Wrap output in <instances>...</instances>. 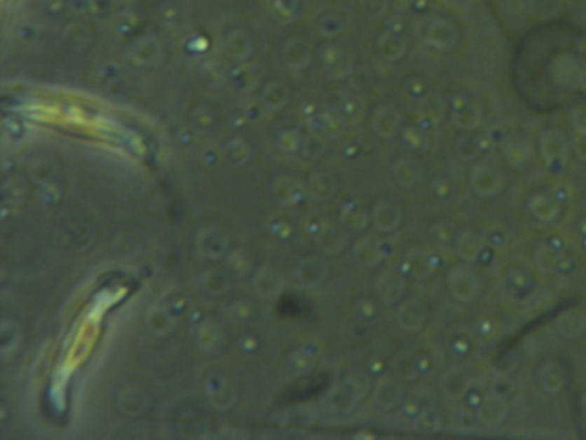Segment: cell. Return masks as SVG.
Listing matches in <instances>:
<instances>
[{
	"mask_svg": "<svg viewBox=\"0 0 586 440\" xmlns=\"http://www.w3.org/2000/svg\"><path fill=\"white\" fill-rule=\"evenodd\" d=\"M447 286L452 298L461 303H471L479 293V282L468 268H454L447 277Z\"/></svg>",
	"mask_w": 586,
	"mask_h": 440,
	"instance_id": "1",
	"label": "cell"
},
{
	"mask_svg": "<svg viewBox=\"0 0 586 440\" xmlns=\"http://www.w3.org/2000/svg\"><path fill=\"white\" fill-rule=\"evenodd\" d=\"M471 186H473L475 193L483 198H490L496 196L502 189V176L500 172L490 164H478L471 170Z\"/></svg>",
	"mask_w": 586,
	"mask_h": 440,
	"instance_id": "2",
	"label": "cell"
},
{
	"mask_svg": "<svg viewBox=\"0 0 586 440\" xmlns=\"http://www.w3.org/2000/svg\"><path fill=\"white\" fill-rule=\"evenodd\" d=\"M477 416L479 423H483L485 427L500 425L507 416V397L496 392H489L482 397V401L477 406Z\"/></svg>",
	"mask_w": 586,
	"mask_h": 440,
	"instance_id": "3",
	"label": "cell"
},
{
	"mask_svg": "<svg viewBox=\"0 0 586 440\" xmlns=\"http://www.w3.org/2000/svg\"><path fill=\"white\" fill-rule=\"evenodd\" d=\"M542 158L554 172H561L568 164V146L557 132H547L542 139Z\"/></svg>",
	"mask_w": 586,
	"mask_h": 440,
	"instance_id": "4",
	"label": "cell"
},
{
	"mask_svg": "<svg viewBox=\"0 0 586 440\" xmlns=\"http://www.w3.org/2000/svg\"><path fill=\"white\" fill-rule=\"evenodd\" d=\"M208 403L215 409H229L236 403V394L229 382L220 375H212L205 382Z\"/></svg>",
	"mask_w": 586,
	"mask_h": 440,
	"instance_id": "5",
	"label": "cell"
},
{
	"mask_svg": "<svg viewBox=\"0 0 586 440\" xmlns=\"http://www.w3.org/2000/svg\"><path fill=\"white\" fill-rule=\"evenodd\" d=\"M372 219L376 229L382 231V233H392V231L397 229L399 224H401V207L395 202H392V200H382V202L376 203L375 208H373Z\"/></svg>",
	"mask_w": 586,
	"mask_h": 440,
	"instance_id": "6",
	"label": "cell"
},
{
	"mask_svg": "<svg viewBox=\"0 0 586 440\" xmlns=\"http://www.w3.org/2000/svg\"><path fill=\"white\" fill-rule=\"evenodd\" d=\"M397 324L408 332H418L425 325L426 310L420 299H408L397 308Z\"/></svg>",
	"mask_w": 586,
	"mask_h": 440,
	"instance_id": "7",
	"label": "cell"
},
{
	"mask_svg": "<svg viewBox=\"0 0 586 440\" xmlns=\"http://www.w3.org/2000/svg\"><path fill=\"white\" fill-rule=\"evenodd\" d=\"M327 277V265L318 258H304L294 268V279L299 286L317 287Z\"/></svg>",
	"mask_w": 586,
	"mask_h": 440,
	"instance_id": "8",
	"label": "cell"
},
{
	"mask_svg": "<svg viewBox=\"0 0 586 440\" xmlns=\"http://www.w3.org/2000/svg\"><path fill=\"white\" fill-rule=\"evenodd\" d=\"M439 265V256L430 252H420V249H416V252L409 253L408 258L404 260V263H402V268H404V274L418 277V279H425V277L432 274Z\"/></svg>",
	"mask_w": 586,
	"mask_h": 440,
	"instance_id": "9",
	"label": "cell"
},
{
	"mask_svg": "<svg viewBox=\"0 0 586 440\" xmlns=\"http://www.w3.org/2000/svg\"><path fill=\"white\" fill-rule=\"evenodd\" d=\"M196 246L205 258L219 260L227 253V239L220 231L205 229L198 234Z\"/></svg>",
	"mask_w": 586,
	"mask_h": 440,
	"instance_id": "10",
	"label": "cell"
},
{
	"mask_svg": "<svg viewBox=\"0 0 586 440\" xmlns=\"http://www.w3.org/2000/svg\"><path fill=\"white\" fill-rule=\"evenodd\" d=\"M253 287L254 293L260 296V298L272 299L275 298V296H279L280 291H282L284 279L277 270L265 267L261 268V270H258V274L254 275Z\"/></svg>",
	"mask_w": 586,
	"mask_h": 440,
	"instance_id": "11",
	"label": "cell"
},
{
	"mask_svg": "<svg viewBox=\"0 0 586 440\" xmlns=\"http://www.w3.org/2000/svg\"><path fill=\"white\" fill-rule=\"evenodd\" d=\"M389 249L383 241L376 238H364L355 246V258L361 265L373 267L387 256Z\"/></svg>",
	"mask_w": 586,
	"mask_h": 440,
	"instance_id": "12",
	"label": "cell"
},
{
	"mask_svg": "<svg viewBox=\"0 0 586 440\" xmlns=\"http://www.w3.org/2000/svg\"><path fill=\"white\" fill-rule=\"evenodd\" d=\"M376 293L387 303H397L404 294V279L402 274L394 270H383L376 279Z\"/></svg>",
	"mask_w": 586,
	"mask_h": 440,
	"instance_id": "13",
	"label": "cell"
},
{
	"mask_svg": "<svg viewBox=\"0 0 586 440\" xmlns=\"http://www.w3.org/2000/svg\"><path fill=\"white\" fill-rule=\"evenodd\" d=\"M273 196L282 205L292 207V205L299 203L303 200L304 186L296 177H280L273 184Z\"/></svg>",
	"mask_w": 586,
	"mask_h": 440,
	"instance_id": "14",
	"label": "cell"
},
{
	"mask_svg": "<svg viewBox=\"0 0 586 440\" xmlns=\"http://www.w3.org/2000/svg\"><path fill=\"white\" fill-rule=\"evenodd\" d=\"M483 249H485V242L479 234L473 231H464L456 238V252L458 255L466 261H475L482 256Z\"/></svg>",
	"mask_w": 586,
	"mask_h": 440,
	"instance_id": "15",
	"label": "cell"
},
{
	"mask_svg": "<svg viewBox=\"0 0 586 440\" xmlns=\"http://www.w3.org/2000/svg\"><path fill=\"white\" fill-rule=\"evenodd\" d=\"M317 242L323 253H329V255L339 253L346 245L344 231L332 224H323L317 231Z\"/></svg>",
	"mask_w": 586,
	"mask_h": 440,
	"instance_id": "16",
	"label": "cell"
},
{
	"mask_svg": "<svg viewBox=\"0 0 586 440\" xmlns=\"http://www.w3.org/2000/svg\"><path fill=\"white\" fill-rule=\"evenodd\" d=\"M538 380L543 390L549 394H557L566 384V373L557 362H547L540 368Z\"/></svg>",
	"mask_w": 586,
	"mask_h": 440,
	"instance_id": "17",
	"label": "cell"
},
{
	"mask_svg": "<svg viewBox=\"0 0 586 440\" xmlns=\"http://www.w3.org/2000/svg\"><path fill=\"white\" fill-rule=\"evenodd\" d=\"M148 404H150V397L146 396L144 390L136 389V387H128L119 396V408L129 416L142 415Z\"/></svg>",
	"mask_w": 586,
	"mask_h": 440,
	"instance_id": "18",
	"label": "cell"
},
{
	"mask_svg": "<svg viewBox=\"0 0 586 440\" xmlns=\"http://www.w3.org/2000/svg\"><path fill=\"white\" fill-rule=\"evenodd\" d=\"M557 330L568 339L580 337L586 330V312L585 310H571L562 313L557 320Z\"/></svg>",
	"mask_w": 586,
	"mask_h": 440,
	"instance_id": "19",
	"label": "cell"
},
{
	"mask_svg": "<svg viewBox=\"0 0 586 440\" xmlns=\"http://www.w3.org/2000/svg\"><path fill=\"white\" fill-rule=\"evenodd\" d=\"M528 208H530L531 214L538 220H542V222H552V220L559 215L561 205L555 202L554 196L536 193V195H533L530 198Z\"/></svg>",
	"mask_w": 586,
	"mask_h": 440,
	"instance_id": "20",
	"label": "cell"
},
{
	"mask_svg": "<svg viewBox=\"0 0 586 440\" xmlns=\"http://www.w3.org/2000/svg\"><path fill=\"white\" fill-rule=\"evenodd\" d=\"M562 260H564V255L554 245H547L545 242V245H540L535 249V263L540 272L552 274V272L559 270Z\"/></svg>",
	"mask_w": 586,
	"mask_h": 440,
	"instance_id": "21",
	"label": "cell"
},
{
	"mask_svg": "<svg viewBox=\"0 0 586 440\" xmlns=\"http://www.w3.org/2000/svg\"><path fill=\"white\" fill-rule=\"evenodd\" d=\"M471 387V377L466 371H452L444 378L442 389L449 399H461Z\"/></svg>",
	"mask_w": 586,
	"mask_h": 440,
	"instance_id": "22",
	"label": "cell"
},
{
	"mask_svg": "<svg viewBox=\"0 0 586 440\" xmlns=\"http://www.w3.org/2000/svg\"><path fill=\"white\" fill-rule=\"evenodd\" d=\"M401 389L390 378H383L375 389V403L382 409H392L401 403Z\"/></svg>",
	"mask_w": 586,
	"mask_h": 440,
	"instance_id": "23",
	"label": "cell"
},
{
	"mask_svg": "<svg viewBox=\"0 0 586 440\" xmlns=\"http://www.w3.org/2000/svg\"><path fill=\"white\" fill-rule=\"evenodd\" d=\"M531 146L523 139H516V142L507 143L504 148V158L507 165L515 167V169H523L531 160Z\"/></svg>",
	"mask_w": 586,
	"mask_h": 440,
	"instance_id": "24",
	"label": "cell"
},
{
	"mask_svg": "<svg viewBox=\"0 0 586 440\" xmlns=\"http://www.w3.org/2000/svg\"><path fill=\"white\" fill-rule=\"evenodd\" d=\"M394 177L399 184L409 188V186L416 184L421 177L420 165L409 158H401L394 164Z\"/></svg>",
	"mask_w": 586,
	"mask_h": 440,
	"instance_id": "25",
	"label": "cell"
},
{
	"mask_svg": "<svg viewBox=\"0 0 586 440\" xmlns=\"http://www.w3.org/2000/svg\"><path fill=\"white\" fill-rule=\"evenodd\" d=\"M201 286H203V289L207 291V293L219 296V294H224L227 289H229L231 279L226 272L213 268V270L205 272L203 277H201Z\"/></svg>",
	"mask_w": 586,
	"mask_h": 440,
	"instance_id": "26",
	"label": "cell"
},
{
	"mask_svg": "<svg viewBox=\"0 0 586 440\" xmlns=\"http://www.w3.org/2000/svg\"><path fill=\"white\" fill-rule=\"evenodd\" d=\"M195 339H196L198 348L210 352L213 351V349L219 348V343H220L219 327H217L215 324H212V322H203V324L196 329Z\"/></svg>",
	"mask_w": 586,
	"mask_h": 440,
	"instance_id": "27",
	"label": "cell"
},
{
	"mask_svg": "<svg viewBox=\"0 0 586 440\" xmlns=\"http://www.w3.org/2000/svg\"><path fill=\"white\" fill-rule=\"evenodd\" d=\"M531 277L528 272L524 270H511L507 274V279H505V286H507V291L515 298H521V296H526L531 289Z\"/></svg>",
	"mask_w": 586,
	"mask_h": 440,
	"instance_id": "28",
	"label": "cell"
},
{
	"mask_svg": "<svg viewBox=\"0 0 586 440\" xmlns=\"http://www.w3.org/2000/svg\"><path fill=\"white\" fill-rule=\"evenodd\" d=\"M146 322L148 327L154 330L155 334H167L174 329V317L170 315V312H167L165 308H160V306L148 313Z\"/></svg>",
	"mask_w": 586,
	"mask_h": 440,
	"instance_id": "29",
	"label": "cell"
},
{
	"mask_svg": "<svg viewBox=\"0 0 586 440\" xmlns=\"http://www.w3.org/2000/svg\"><path fill=\"white\" fill-rule=\"evenodd\" d=\"M342 220L351 231H363L368 226V215L356 205H348L342 210Z\"/></svg>",
	"mask_w": 586,
	"mask_h": 440,
	"instance_id": "30",
	"label": "cell"
},
{
	"mask_svg": "<svg viewBox=\"0 0 586 440\" xmlns=\"http://www.w3.org/2000/svg\"><path fill=\"white\" fill-rule=\"evenodd\" d=\"M397 116H395L394 112H390V110H382V112L376 114L375 117V129L379 135L386 136V138H389L395 132V129H397Z\"/></svg>",
	"mask_w": 586,
	"mask_h": 440,
	"instance_id": "31",
	"label": "cell"
},
{
	"mask_svg": "<svg viewBox=\"0 0 586 440\" xmlns=\"http://www.w3.org/2000/svg\"><path fill=\"white\" fill-rule=\"evenodd\" d=\"M310 191L313 193L315 198L318 200H329L330 196L334 195V183L330 177L322 176H313L310 181Z\"/></svg>",
	"mask_w": 586,
	"mask_h": 440,
	"instance_id": "32",
	"label": "cell"
},
{
	"mask_svg": "<svg viewBox=\"0 0 586 440\" xmlns=\"http://www.w3.org/2000/svg\"><path fill=\"white\" fill-rule=\"evenodd\" d=\"M18 327L14 324H9V322H4L2 330H0V341H2V355L7 356L9 351H13L18 344Z\"/></svg>",
	"mask_w": 586,
	"mask_h": 440,
	"instance_id": "33",
	"label": "cell"
},
{
	"mask_svg": "<svg viewBox=\"0 0 586 440\" xmlns=\"http://www.w3.org/2000/svg\"><path fill=\"white\" fill-rule=\"evenodd\" d=\"M227 267L234 275L245 277L250 272V258L245 252H234L227 258Z\"/></svg>",
	"mask_w": 586,
	"mask_h": 440,
	"instance_id": "34",
	"label": "cell"
},
{
	"mask_svg": "<svg viewBox=\"0 0 586 440\" xmlns=\"http://www.w3.org/2000/svg\"><path fill=\"white\" fill-rule=\"evenodd\" d=\"M251 313H253V310H251L250 303L246 301H236L227 308V315L236 324H246L251 318Z\"/></svg>",
	"mask_w": 586,
	"mask_h": 440,
	"instance_id": "35",
	"label": "cell"
},
{
	"mask_svg": "<svg viewBox=\"0 0 586 440\" xmlns=\"http://www.w3.org/2000/svg\"><path fill=\"white\" fill-rule=\"evenodd\" d=\"M454 121L459 128L473 129L478 124L479 116L477 110H473V109H459V110H456Z\"/></svg>",
	"mask_w": 586,
	"mask_h": 440,
	"instance_id": "36",
	"label": "cell"
},
{
	"mask_svg": "<svg viewBox=\"0 0 586 440\" xmlns=\"http://www.w3.org/2000/svg\"><path fill=\"white\" fill-rule=\"evenodd\" d=\"M482 151V148H479V143L478 139H471V138H464L461 142L458 143V155L459 158H463V160L470 162L473 160L475 157Z\"/></svg>",
	"mask_w": 586,
	"mask_h": 440,
	"instance_id": "37",
	"label": "cell"
},
{
	"mask_svg": "<svg viewBox=\"0 0 586 440\" xmlns=\"http://www.w3.org/2000/svg\"><path fill=\"white\" fill-rule=\"evenodd\" d=\"M432 191L437 200H440V202H447V200L452 196V193H454V188H452V183L449 179H445V177H437V179L432 183Z\"/></svg>",
	"mask_w": 586,
	"mask_h": 440,
	"instance_id": "38",
	"label": "cell"
},
{
	"mask_svg": "<svg viewBox=\"0 0 586 440\" xmlns=\"http://www.w3.org/2000/svg\"><path fill=\"white\" fill-rule=\"evenodd\" d=\"M229 155H231V160L234 162V164L243 165L250 158L251 151L243 142H232L229 145Z\"/></svg>",
	"mask_w": 586,
	"mask_h": 440,
	"instance_id": "39",
	"label": "cell"
},
{
	"mask_svg": "<svg viewBox=\"0 0 586 440\" xmlns=\"http://www.w3.org/2000/svg\"><path fill=\"white\" fill-rule=\"evenodd\" d=\"M404 143L408 145V148H411V150H421V148H423L425 138L418 129L409 128L408 131L404 132Z\"/></svg>",
	"mask_w": 586,
	"mask_h": 440,
	"instance_id": "40",
	"label": "cell"
},
{
	"mask_svg": "<svg viewBox=\"0 0 586 440\" xmlns=\"http://www.w3.org/2000/svg\"><path fill=\"white\" fill-rule=\"evenodd\" d=\"M418 420H420V425L425 430H439L440 418L435 411H421Z\"/></svg>",
	"mask_w": 586,
	"mask_h": 440,
	"instance_id": "41",
	"label": "cell"
},
{
	"mask_svg": "<svg viewBox=\"0 0 586 440\" xmlns=\"http://www.w3.org/2000/svg\"><path fill=\"white\" fill-rule=\"evenodd\" d=\"M356 310L360 318H363V320H373L376 317V305L370 299H363V301L357 303Z\"/></svg>",
	"mask_w": 586,
	"mask_h": 440,
	"instance_id": "42",
	"label": "cell"
},
{
	"mask_svg": "<svg viewBox=\"0 0 586 440\" xmlns=\"http://www.w3.org/2000/svg\"><path fill=\"white\" fill-rule=\"evenodd\" d=\"M475 330H477V334L482 339H486V337H490L493 334V322L486 317L478 318V320L475 322Z\"/></svg>",
	"mask_w": 586,
	"mask_h": 440,
	"instance_id": "43",
	"label": "cell"
},
{
	"mask_svg": "<svg viewBox=\"0 0 586 440\" xmlns=\"http://www.w3.org/2000/svg\"><path fill=\"white\" fill-rule=\"evenodd\" d=\"M280 148H282L284 153L287 155H296V153H301V151H298L301 145H299V142L296 139V136L292 135H285L282 136V142H280Z\"/></svg>",
	"mask_w": 586,
	"mask_h": 440,
	"instance_id": "44",
	"label": "cell"
},
{
	"mask_svg": "<svg viewBox=\"0 0 586 440\" xmlns=\"http://www.w3.org/2000/svg\"><path fill=\"white\" fill-rule=\"evenodd\" d=\"M432 236L437 239L439 242H449L452 238V233H451V227L445 226V224H437L435 227L432 229Z\"/></svg>",
	"mask_w": 586,
	"mask_h": 440,
	"instance_id": "45",
	"label": "cell"
},
{
	"mask_svg": "<svg viewBox=\"0 0 586 440\" xmlns=\"http://www.w3.org/2000/svg\"><path fill=\"white\" fill-rule=\"evenodd\" d=\"M289 362H291V366L296 365V363H299V365L296 366L294 370L296 371H303V370H306L308 365H310V356H308L306 352L298 351V352H294V355L291 356V359H289Z\"/></svg>",
	"mask_w": 586,
	"mask_h": 440,
	"instance_id": "46",
	"label": "cell"
},
{
	"mask_svg": "<svg viewBox=\"0 0 586 440\" xmlns=\"http://www.w3.org/2000/svg\"><path fill=\"white\" fill-rule=\"evenodd\" d=\"M574 126H576L581 135H586V109L576 110V114H574Z\"/></svg>",
	"mask_w": 586,
	"mask_h": 440,
	"instance_id": "47",
	"label": "cell"
},
{
	"mask_svg": "<svg viewBox=\"0 0 586 440\" xmlns=\"http://www.w3.org/2000/svg\"><path fill=\"white\" fill-rule=\"evenodd\" d=\"M402 411H404L406 416H409V418H418L421 413L420 409V404L416 403V401H406L404 406H402Z\"/></svg>",
	"mask_w": 586,
	"mask_h": 440,
	"instance_id": "48",
	"label": "cell"
},
{
	"mask_svg": "<svg viewBox=\"0 0 586 440\" xmlns=\"http://www.w3.org/2000/svg\"><path fill=\"white\" fill-rule=\"evenodd\" d=\"M574 153H576V157L580 158V160L586 162V135H581V138L576 139V143H574Z\"/></svg>",
	"mask_w": 586,
	"mask_h": 440,
	"instance_id": "49",
	"label": "cell"
},
{
	"mask_svg": "<svg viewBox=\"0 0 586 440\" xmlns=\"http://www.w3.org/2000/svg\"><path fill=\"white\" fill-rule=\"evenodd\" d=\"M452 349H454V352L458 356H464V355H468V351H470V343H468L466 339H461V337H459V339H456L454 343H452Z\"/></svg>",
	"mask_w": 586,
	"mask_h": 440,
	"instance_id": "50",
	"label": "cell"
},
{
	"mask_svg": "<svg viewBox=\"0 0 586 440\" xmlns=\"http://www.w3.org/2000/svg\"><path fill=\"white\" fill-rule=\"evenodd\" d=\"M414 363H416L418 373H428L430 366H432V362H430L428 356H416Z\"/></svg>",
	"mask_w": 586,
	"mask_h": 440,
	"instance_id": "51",
	"label": "cell"
},
{
	"mask_svg": "<svg viewBox=\"0 0 586 440\" xmlns=\"http://www.w3.org/2000/svg\"><path fill=\"white\" fill-rule=\"evenodd\" d=\"M555 202H557L559 205H562V203H566L569 200V193L566 191L564 188H559V189H555Z\"/></svg>",
	"mask_w": 586,
	"mask_h": 440,
	"instance_id": "52",
	"label": "cell"
},
{
	"mask_svg": "<svg viewBox=\"0 0 586 440\" xmlns=\"http://www.w3.org/2000/svg\"><path fill=\"white\" fill-rule=\"evenodd\" d=\"M578 229H580V234L586 238V219H581L580 224H578Z\"/></svg>",
	"mask_w": 586,
	"mask_h": 440,
	"instance_id": "53",
	"label": "cell"
},
{
	"mask_svg": "<svg viewBox=\"0 0 586 440\" xmlns=\"http://www.w3.org/2000/svg\"><path fill=\"white\" fill-rule=\"evenodd\" d=\"M581 411H583L585 418H586V394L583 397H581Z\"/></svg>",
	"mask_w": 586,
	"mask_h": 440,
	"instance_id": "54",
	"label": "cell"
}]
</instances>
